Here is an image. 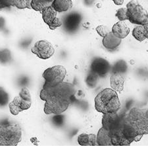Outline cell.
I'll use <instances>...</instances> for the list:
<instances>
[{
  "label": "cell",
  "instance_id": "cell-1",
  "mask_svg": "<svg viewBox=\"0 0 148 146\" xmlns=\"http://www.w3.org/2000/svg\"><path fill=\"white\" fill-rule=\"evenodd\" d=\"M75 92L73 85L69 83L62 82L53 87L44 86L40 92V99L45 101V113H63L72 102Z\"/></svg>",
  "mask_w": 148,
  "mask_h": 146
},
{
  "label": "cell",
  "instance_id": "cell-2",
  "mask_svg": "<svg viewBox=\"0 0 148 146\" xmlns=\"http://www.w3.org/2000/svg\"><path fill=\"white\" fill-rule=\"evenodd\" d=\"M147 109L133 108L127 114L123 116L121 131L130 143L139 142L148 134V116Z\"/></svg>",
  "mask_w": 148,
  "mask_h": 146
},
{
  "label": "cell",
  "instance_id": "cell-3",
  "mask_svg": "<svg viewBox=\"0 0 148 146\" xmlns=\"http://www.w3.org/2000/svg\"><path fill=\"white\" fill-rule=\"evenodd\" d=\"M121 107L118 94L113 89H105L95 98V108L103 114L117 112Z\"/></svg>",
  "mask_w": 148,
  "mask_h": 146
},
{
  "label": "cell",
  "instance_id": "cell-4",
  "mask_svg": "<svg viewBox=\"0 0 148 146\" xmlns=\"http://www.w3.org/2000/svg\"><path fill=\"white\" fill-rule=\"evenodd\" d=\"M22 140V130L17 124L0 123V146H15Z\"/></svg>",
  "mask_w": 148,
  "mask_h": 146
},
{
  "label": "cell",
  "instance_id": "cell-5",
  "mask_svg": "<svg viewBox=\"0 0 148 146\" xmlns=\"http://www.w3.org/2000/svg\"><path fill=\"white\" fill-rule=\"evenodd\" d=\"M126 17L133 24L142 26L148 24L147 12L136 0H132L126 5Z\"/></svg>",
  "mask_w": 148,
  "mask_h": 146
},
{
  "label": "cell",
  "instance_id": "cell-6",
  "mask_svg": "<svg viewBox=\"0 0 148 146\" xmlns=\"http://www.w3.org/2000/svg\"><path fill=\"white\" fill-rule=\"evenodd\" d=\"M66 74V69L62 66H56L47 68L43 73L45 80L44 86L53 87L62 83Z\"/></svg>",
  "mask_w": 148,
  "mask_h": 146
},
{
  "label": "cell",
  "instance_id": "cell-7",
  "mask_svg": "<svg viewBox=\"0 0 148 146\" xmlns=\"http://www.w3.org/2000/svg\"><path fill=\"white\" fill-rule=\"evenodd\" d=\"M31 52L42 60L49 59L53 56L55 50L52 44L47 40H42L36 42L31 49Z\"/></svg>",
  "mask_w": 148,
  "mask_h": 146
},
{
  "label": "cell",
  "instance_id": "cell-8",
  "mask_svg": "<svg viewBox=\"0 0 148 146\" xmlns=\"http://www.w3.org/2000/svg\"><path fill=\"white\" fill-rule=\"evenodd\" d=\"M42 12V19L51 30H55L57 28L61 27L62 22L59 18L57 17V11L52 8L49 6L44 8Z\"/></svg>",
  "mask_w": 148,
  "mask_h": 146
},
{
  "label": "cell",
  "instance_id": "cell-9",
  "mask_svg": "<svg viewBox=\"0 0 148 146\" xmlns=\"http://www.w3.org/2000/svg\"><path fill=\"white\" fill-rule=\"evenodd\" d=\"M123 116H119L116 112L103 114L102 118V126L108 131L119 128L122 126Z\"/></svg>",
  "mask_w": 148,
  "mask_h": 146
},
{
  "label": "cell",
  "instance_id": "cell-10",
  "mask_svg": "<svg viewBox=\"0 0 148 146\" xmlns=\"http://www.w3.org/2000/svg\"><path fill=\"white\" fill-rule=\"evenodd\" d=\"M110 69L111 66L109 62L102 58H94L90 66V71L101 77H106Z\"/></svg>",
  "mask_w": 148,
  "mask_h": 146
},
{
  "label": "cell",
  "instance_id": "cell-11",
  "mask_svg": "<svg viewBox=\"0 0 148 146\" xmlns=\"http://www.w3.org/2000/svg\"><path fill=\"white\" fill-rule=\"evenodd\" d=\"M31 106V101L24 100L20 96L15 97L9 104L11 113L14 116L17 115L20 112L29 109Z\"/></svg>",
  "mask_w": 148,
  "mask_h": 146
},
{
  "label": "cell",
  "instance_id": "cell-12",
  "mask_svg": "<svg viewBox=\"0 0 148 146\" xmlns=\"http://www.w3.org/2000/svg\"><path fill=\"white\" fill-rule=\"evenodd\" d=\"M82 21V16L78 13L69 14L64 20V27L69 33L75 32L78 29Z\"/></svg>",
  "mask_w": 148,
  "mask_h": 146
},
{
  "label": "cell",
  "instance_id": "cell-13",
  "mask_svg": "<svg viewBox=\"0 0 148 146\" xmlns=\"http://www.w3.org/2000/svg\"><path fill=\"white\" fill-rule=\"evenodd\" d=\"M112 145H130L131 143L123 135L121 131V126L116 130L109 131Z\"/></svg>",
  "mask_w": 148,
  "mask_h": 146
},
{
  "label": "cell",
  "instance_id": "cell-14",
  "mask_svg": "<svg viewBox=\"0 0 148 146\" xmlns=\"http://www.w3.org/2000/svg\"><path fill=\"white\" fill-rule=\"evenodd\" d=\"M125 77L124 74L119 73H112L110 83L111 87L115 91L122 92L124 89Z\"/></svg>",
  "mask_w": 148,
  "mask_h": 146
},
{
  "label": "cell",
  "instance_id": "cell-15",
  "mask_svg": "<svg viewBox=\"0 0 148 146\" xmlns=\"http://www.w3.org/2000/svg\"><path fill=\"white\" fill-rule=\"evenodd\" d=\"M112 33L119 39H123L126 38L129 34L130 28L124 21H120L113 25L112 28Z\"/></svg>",
  "mask_w": 148,
  "mask_h": 146
},
{
  "label": "cell",
  "instance_id": "cell-16",
  "mask_svg": "<svg viewBox=\"0 0 148 146\" xmlns=\"http://www.w3.org/2000/svg\"><path fill=\"white\" fill-rule=\"evenodd\" d=\"M102 43L107 49L114 50L121 44V39L115 37L112 32H109L103 37Z\"/></svg>",
  "mask_w": 148,
  "mask_h": 146
},
{
  "label": "cell",
  "instance_id": "cell-17",
  "mask_svg": "<svg viewBox=\"0 0 148 146\" xmlns=\"http://www.w3.org/2000/svg\"><path fill=\"white\" fill-rule=\"evenodd\" d=\"M97 145L101 146L112 145L111 139L109 131L104 128H103V127L101 128H100L98 133H97Z\"/></svg>",
  "mask_w": 148,
  "mask_h": 146
},
{
  "label": "cell",
  "instance_id": "cell-18",
  "mask_svg": "<svg viewBox=\"0 0 148 146\" xmlns=\"http://www.w3.org/2000/svg\"><path fill=\"white\" fill-rule=\"evenodd\" d=\"M78 142L80 145L83 146L97 145V136L95 134H82L78 136Z\"/></svg>",
  "mask_w": 148,
  "mask_h": 146
},
{
  "label": "cell",
  "instance_id": "cell-19",
  "mask_svg": "<svg viewBox=\"0 0 148 146\" xmlns=\"http://www.w3.org/2000/svg\"><path fill=\"white\" fill-rule=\"evenodd\" d=\"M51 6L57 12H65L72 8L73 2L71 0H53Z\"/></svg>",
  "mask_w": 148,
  "mask_h": 146
},
{
  "label": "cell",
  "instance_id": "cell-20",
  "mask_svg": "<svg viewBox=\"0 0 148 146\" xmlns=\"http://www.w3.org/2000/svg\"><path fill=\"white\" fill-rule=\"evenodd\" d=\"M53 0H32L31 8L36 11H42L44 8L51 6Z\"/></svg>",
  "mask_w": 148,
  "mask_h": 146
},
{
  "label": "cell",
  "instance_id": "cell-21",
  "mask_svg": "<svg viewBox=\"0 0 148 146\" xmlns=\"http://www.w3.org/2000/svg\"><path fill=\"white\" fill-rule=\"evenodd\" d=\"M128 69V66L126 62L124 60H119L114 64L112 68V73H125Z\"/></svg>",
  "mask_w": 148,
  "mask_h": 146
},
{
  "label": "cell",
  "instance_id": "cell-22",
  "mask_svg": "<svg viewBox=\"0 0 148 146\" xmlns=\"http://www.w3.org/2000/svg\"><path fill=\"white\" fill-rule=\"evenodd\" d=\"M132 36L138 41H144L146 39L144 33V27L142 25H138V27H135L132 30Z\"/></svg>",
  "mask_w": 148,
  "mask_h": 146
},
{
  "label": "cell",
  "instance_id": "cell-23",
  "mask_svg": "<svg viewBox=\"0 0 148 146\" xmlns=\"http://www.w3.org/2000/svg\"><path fill=\"white\" fill-rule=\"evenodd\" d=\"M98 75L90 71L89 73L88 74L86 79V83L90 87H94L98 81Z\"/></svg>",
  "mask_w": 148,
  "mask_h": 146
},
{
  "label": "cell",
  "instance_id": "cell-24",
  "mask_svg": "<svg viewBox=\"0 0 148 146\" xmlns=\"http://www.w3.org/2000/svg\"><path fill=\"white\" fill-rule=\"evenodd\" d=\"M32 0H15L14 6L20 9H32L31 3Z\"/></svg>",
  "mask_w": 148,
  "mask_h": 146
},
{
  "label": "cell",
  "instance_id": "cell-25",
  "mask_svg": "<svg viewBox=\"0 0 148 146\" xmlns=\"http://www.w3.org/2000/svg\"><path fill=\"white\" fill-rule=\"evenodd\" d=\"M9 95L3 89L0 88V107H3L8 104Z\"/></svg>",
  "mask_w": 148,
  "mask_h": 146
},
{
  "label": "cell",
  "instance_id": "cell-26",
  "mask_svg": "<svg viewBox=\"0 0 148 146\" xmlns=\"http://www.w3.org/2000/svg\"><path fill=\"white\" fill-rule=\"evenodd\" d=\"M19 96L24 100H28V101H31L30 93L29 90L27 87H23L21 89L20 93H19Z\"/></svg>",
  "mask_w": 148,
  "mask_h": 146
},
{
  "label": "cell",
  "instance_id": "cell-27",
  "mask_svg": "<svg viewBox=\"0 0 148 146\" xmlns=\"http://www.w3.org/2000/svg\"><path fill=\"white\" fill-rule=\"evenodd\" d=\"M116 17L121 21L127 20V17H126V8L119 9L117 12H116Z\"/></svg>",
  "mask_w": 148,
  "mask_h": 146
},
{
  "label": "cell",
  "instance_id": "cell-28",
  "mask_svg": "<svg viewBox=\"0 0 148 146\" xmlns=\"http://www.w3.org/2000/svg\"><path fill=\"white\" fill-rule=\"evenodd\" d=\"M96 31L97 33L102 37H104L105 36H106L109 32H110L109 28L104 25H99L98 27H97Z\"/></svg>",
  "mask_w": 148,
  "mask_h": 146
},
{
  "label": "cell",
  "instance_id": "cell-29",
  "mask_svg": "<svg viewBox=\"0 0 148 146\" xmlns=\"http://www.w3.org/2000/svg\"><path fill=\"white\" fill-rule=\"evenodd\" d=\"M15 0H0V11L4 8L14 6Z\"/></svg>",
  "mask_w": 148,
  "mask_h": 146
},
{
  "label": "cell",
  "instance_id": "cell-30",
  "mask_svg": "<svg viewBox=\"0 0 148 146\" xmlns=\"http://www.w3.org/2000/svg\"><path fill=\"white\" fill-rule=\"evenodd\" d=\"M53 123L57 126H61L63 123L64 118L63 116L59 115V114H57L56 116H55L53 118Z\"/></svg>",
  "mask_w": 148,
  "mask_h": 146
},
{
  "label": "cell",
  "instance_id": "cell-31",
  "mask_svg": "<svg viewBox=\"0 0 148 146\" xmlns=\"http://www.w3.org/2000/svg\"><path fill=\"white\" fill-rule=\"evenodd\" d=\"M144 27V33L145 37L148 39V24L143 26Z\"/></svg>",
  "mask_w": 148,
  "mask_h": 146
},
{
  "label": "cell",
  "instance_id": "cell-32",
  "mask_svg": "<svg viewBox=\"0 0 148 146\" xmlns=\"http://www.w3.org/2000/svg\"><path fill=\"white\" fill-rule=\"evenodd\" d=\"M114 4L117 5V6H121V5H123L124 3V0H112Z\"/></svg>",
  "mask_w": 148,
  "mask_h": 146
},
{
  "label": "cell",
  "instance_id": "cell-33",
  "mask_svg": "<svg viewBox=\"0 0 148 146\" xmlns=\"http://www.w3.org/2000/svg\"><path fill=\"white\" fill-rule=\"evenodd\" d=\"M4 20H3V19H2V18H0V28H2L3 27V25H4Z\"/></svg>",
  "mask_w": 148,
  "mask_h": 146
},
{
  "label": "cell",
  "instance_id": "cell-34",
  "mask_svg": "<svg viewBox=\"0 0 148 146\" xmlns=\"http://www.w3.org/2000/svg\"><path fill=\"white\" fill-rule=\"evenodd\" d=\"M1 54H2V51H0V58H1Z\"/></svg>",
  "mask_w": 148,
  "mask_h": 146
},
{
  "label": "cell",
  "instance_id": "cell-35",
  "mask_svg": "<svg viewBox=\"0 0 148 146\" xmlns=\"http://www.w3.org/2000/svg\"><path fill=\"white\" fill-rule=\"evenodd\" d=\"M146 113H147V115L148 116V109H147V111H146Z\"/></svg>",
  "mask_w": 148,
  "mask_h": 146
},
{
  "label": "cell",
  "instance_id": "cell-36",
  "mask_svg": "<svg viewBox=\"0 0 148 146\" xmlns=\"http://www.w3.org/2000/svg\"><path fill=\"white\" fill-rule=\"evenodd\" d=\"M71 1H72V0H71Z\"/></svg>",
  "mask_w": 148,
  "mask_h": 146
}]
</instances>
